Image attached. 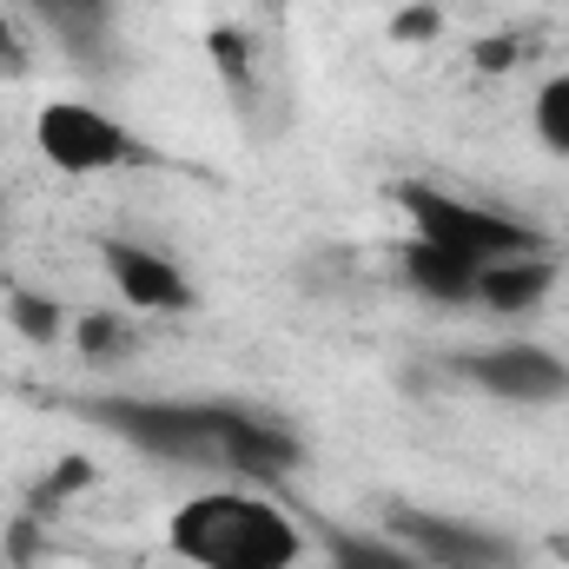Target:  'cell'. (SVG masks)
Returning <instances> with one entry per match:
<instances>
[{"label": "cell", "instance_id": "cell-8", "mask_svg": "<svg viewBox=\"0 0 569 569\" xmlns=\"http://www.w3.org/2000/svg\"><path fill=\"white\" fill-rule=\"evenodd\" d=\"M550 284H557V266H543L537 252H517V259H497V266H483L477 272V305H490V311H530V305H543L550 298Z\"/></svg>", "mask_w": 569, "mask_h": 569}, {"label": "cell", "instance_id": "cell-4", "mask_svg": "<svg viewBox=\"0 0 569 569\" xmlns=\"http://www.w3.org/2000/svg\"><path fill=\"white\" fill-rule=\"evenodd\" d=\"M33 146H40V159H47L53 172H67V179L113 172V166L146 159V146L133 140L113 113H100V107H87V100H53V107H40Z\"/></svg>", "mask_w": 569, "mask_h": 569}, {"label": "cell", "instance_id": "cell-7", "mask_svg": "<svg viewBox=\"0 0 569 569\" xmlns=\"http://www.w3.org/2000/svg\"><path fill=\"white\" fill-rule=\"evenodd\" d=\"M100 259H107V272H113L120 298H127L133 311H186V305H192L186 272H179L172 259H159V252L133 246V239H107Z\"/></svg>", "mask_w": 569, "mask_h": 569}, {"label": "cell", "instance_id": "cell-1", "mask_svg": "<svg viewBox=\"0 0 569 569\" xmlns=\"http://www.w3.org/2000/svg\"><path fill=\"white\" fill-rule=\"evenodd\" d=\"M80 418L107 425L133 450L159 463H192V470H232L279 483L298 470V437L246 405H146V398H93Z\"/></svg>", "mask_w": 569, "mask_h": 569}, {"label": "cell", "instance_id": "cell-12", "mask_svg": "<svg viewBox=\"0 0 569 569\" xmlns=\"http://www.w3.org/2000/svg\"><path fill=\"white\" fill-rule=\"evenodd\" d=\"M7 318H13L33 345H53V338H60V311H53L47 298H33V291H20V298L7 305Z\"/></svg>", "mask_w": 569, "mask_h": 569}, {"label": "cell", "instance_id": "cell-15", "mask_svg": "<svg viewBox=\"0 0 569 569\" xmlns=\"http://www.w3.org/2000/svg\"><path fill=\"white\" fill-rule=\"evenodd\" d=\"M0 60H13V33H7V20H0Z\"/></svg>", "mask_w": 569, "mask_h": 569}, {"label": "cell", "instance_id": "cell-5", "mask_svg": "<svg viewBox=\"0 0 569 569\" xmlns=\"http://www.w3.org/2000/svg\"><path fill=\"white\" fill-rule=\"evenodd\" d=\"M457 371H463L477 391L503 398V405H557V398H569V365L563 358H550V351H537V345L463 351Z\"/></svg>", "mask_w": 569, "mask_h": 569}, {"label": "cell", "instance_id": "cell-3", "mask_svg": "<svg viewBox=\"0 0 569 569\" xmlns=\"http://www.w3.org/2000/svg\"><path fill=\"white\" fill-rule=\"evenodd\" d=\"M405 212H411V239H425L437 252L463 259V266H497V259H517V252H537V232L510 212H490V206H470L457 192H437V186H405Z\"/></svg>", "mask_w": 569, "mask_h": 569}, {"label": "cell", "instance_id": "cell-11", "mask_svg": "<svg viewBox=\"0 0 569 569\" xmlns=\"http://www.w3.org/2000/svg\"><path fill=\"white\" fill-rule=\"evenodd\" d=\"M530 120H537V140L550 146L557 159H569V73H557V80H543V87H537Z\"/></svg>", "mask_w": 569, "mask_h": 569}, {"label": "cell", "instance_id": "cell-9", "mask_svg": "<svg viewBox=\"0 0 569 569\" xmlns=\"http://www.w3.org/2000/svg\"><path fill=\"white\" fill-rule=\"evenodd\" d=\"M405 279H411V291H425L430 305H477V266L437 252L425 239L405 246Z\"/></svg>", "mask_w": 569, "mask_h": 569}, {"label": "cell", "instance_id": "cell-6", "mask_svg": "<svg viewBox=\"0 0 569 569\" xmlns=\"http://www.w3.org/2000/svg\"><path fill=\"white\" fill-rule=\"evenodd\" d=\"M398 537H405V550H418L430 569H517V543H510V537L477 530V523H457V517L405 510V517H398Z\"/></svg>", "mask_w": 569, "mask_h": 569}, {"label": "cell", "instance_id": "cell-10", "mask_svg": "<svg viewBox=\"0 0 569 569\" xmlns=\"http://www.w3.org/2000/svg\"><path fill=\"white\" fill-rule=\"evenodd\" d=\"M331 569H425L418 550L391 543V537H358V530H338L331 537Z\"/></svg>", "mask_w": 569, "mask_h": 569}, {"label": "cell", "instance_id": "cell-13", "mask_svg": "<svg viewBox=\"0 0 569 569\" xmlns=\"http://www.w3.org/2000/svg\"><path fill=\"white\" fill-rule=\"evenodd\" d=\"M27 7L47 13V20H60V27H93L107 13V0H27Z\"/></svg>", "mask_w": 569, "mask_h": 569}, {"label": "cell", "instance_id": "cell-2", "mask_svg": "<svg viewBox=\"0 0 569 569\" xmlns=\"http://www.w3.org/2000/svg\"><path fill=\"white\" fill-rule=\"evenodd\" d=\"M166 543L192 569H291L305 550V530L266 497L212 490V497H192L172 510Z\"/></svg>", "mask_w": 569, "mask_h": 569}, {"label": "cell", "instance_id": "cell-14", "mask_svg": "<svg viewBox=\"0 0 569 569\" xmlns=\"http://www.w3.org/2000/svg\"><path fill=\"white\" fill-rule=\"evenodd\" d=\"M80 351L87 358H113V351H127V338H120L113 318H80Z\"/></svg>", "mask_w": 569, "mask_h": 569}]
</instances>
